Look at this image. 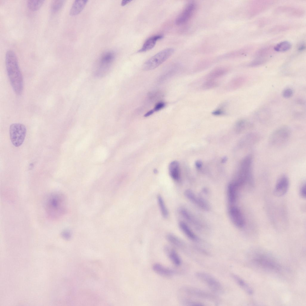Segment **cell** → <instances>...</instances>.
<instances>
[{
  "label": "cell",
  "instance_id": "1",
  "mask_svg": "<svg viewBox=\"0 0 306 306\" xmlns=\"http://www.w3.org/2000/svg\"><path fill=\"white\" fill-rule=\"evenodd\" d=\"M7 75L11 86L15 94L21 95L23 90V81L16 54L13 51H7L5 57Z\"/></svg>",
  "mask_w": 306,
  "mask_h": 306
},
{
  "label": "cell",
  "instance_id": "2",
  "mask_svg": "<svg viewBox=\"0 0 306 306\" xmlns=\"http://www.w3.org/2000/svg\"><path fill=\"white\" fill-rule=\"evenodd\" d=\"M66 202L64 195L61 193L54 192L49 195L44 204L47 216L53 220L60 218L65 212Z\"/></svg>",
  "mask_w": 306,
  "mask_h": 306
},
{
  "label": "cell",
  "instance_id": "3",
  "mask_svg": "<svg viewBox=\"0 0 306 306\" xmlns=\"http://www.w3.org/2000/svg\"><path fill=\"white\" fill-rule=\"evenodd\" d=\"M253 157L250 154L246 156L241 162L237 178L235 181L240 186L246 184L250 187L253 186Z\"/></svg>",
  "mask_w": 306,
  "mask_h": 306
},
{
  "label": "cell",
  "instance_id": "4",
  "mask_svg": "<svg viewBox=\"0 0 306 306\" xmlns=\"http://www.w3.org/2000/svg\"><path fill=\"white\" fill-rule=\"evenodd\" d=\"M251 255V262L257 267L269 271L279 270L278 263L269 254L258 251L253 252Z\"/></svg>",
  "mask_w": 306,
  "mask_h": 306
},
{
  "label": "cell",
  "instance_id": "5",
  "mask_svg": "<svg viewBox=\"0 0 306 306\" xmlns=\"http://www.w3.org/2000/svg\"><path fill=\"white\" fill-rule=\"evenodd\" d=\"M174 51L173 48H169L157 53L144 63L143 66V70L149 71L156 68L168 59Z\"/></svg>",
  "mask_w": 306,
  "mask_h": 306
},
{
  "label": "cell",
  "instance_id": "6",
  "mask_svg": "<svg viewBox=\"0 0 306 306\" xmlns=\"http://www.w3.org/2000/svg\"><path fill=\"white\" fill-rule=\"evenodd\" d=\"M115 57L114 53L112 51L105 53L101 57L94 71V75L102 77L107 74L111 68Z\"/></svg>",
  "mask_w": 306,
  "mask_h": 306
},
{
  "label": "cell",
  "instance_id": "7",
  "mask_svg": "<svg viewBox=\"0 0 306 306\" xmlns=\"http://www.w3.org/2000/svg\"><path fill=\"white\" fill-rule=\"evenodd\" d=\"M26 132V129L23 124L19 123L12 124L10 128V135L12 144L16 147L20 146L24 140Z\"/></svg>",
  "mask_w": 306,
  "mask_h": 306
},
{
  "label": "cell",
  "instance_id": "8",
  "mask_svg": "<svg viewBox=\"0 0 306 306\" xmlns=\"http://www.w3.org/2000/svg\"><path fill=\"white\" fill-rule=\"evenodd\" d=\"M291 133L290 129L288 127H280L271 134L269 138L270 143L274 146H279L284 144L290 138Z\"/></svg>",
  "mask_w": 306,
  "mask_h": 306
},
{
  "label": "cell",
  "instance_id": "9",
  "mask_svg": "<svg viewBox=\"0 0 306 306\" xmlns=\"http://www.w3.org/2000/svg\"><path fill=\"white\" fill-rule=\"evenodd\" d=\"M196 276L214 291L218 292L222 290L220 283L212 275L206 273L199 272L196 273Z\"/></svg>",
  "mask_w": 306,
  "mask_h": 306
},
{
  "label": "cell",
  "instance_id": "10",
  "mask_svg": "<svg viewBox=\"0 0 306 306\" xmlns=\"http://www.w3.org/2000/svg\"><path fill=\"white\" fill-rule=\"evenodd\" d=\"M196 7V5L194 2L191 1L188 3L176 18V24L180 25L187 22L194 13Z\"/></svg>",
  "mask_w": 306,
  "mask_h": 306
},
{
  "label": "cell",
  "instance_id": "11",
  "mask_svg": "<svg viewBox=\"0 0 306 306\" xmlns=\"http://www.w3.org/2000/svg\"><path fill=\"white\" fill-rule=\"evenodd\" d=\"M229 215L232 223L238 228L243 227L245 224V221L243 215L237 207H231L229 210Z\"/></svg>",
  "mask_w": 306,
  "mask_h": 306
},
{
  "label": "cell",
  "instance_id": "12",
  "mask_svg": "<svg viewBox=\"0 0 306 306\" xmlns=\"http://www.w3.org/2000/svg\"><path fill=\"white\" fill-rule=\"evenodd\" d=\"M289 186V180L285 175H283L279 179L274 190V195L277 197H281L287 192Z\"/></svg>",
  "mask_w": 306,
  "mask_h": 306
},
{
  "label": "cell",
  "instance_id": "13",
  "mask_svg": "<svg viewBox=\"0 0 306 306\" xmlns=\"http://www.w3.org/2000/svg\"><path fill=\"white\" fill-rule=\"evenodd\" d=\"M163 36L161 34L152 36L148 38L144 42L142 48L139 50L138 52H145L153 48L157 42L163 38Z\"/></svg>",
  "mask_w": 306,
  "mask_h": 306
},
{
  "label": "cell",
  "instance_id": "14",
  "mask_svg": "<svg viewBox=\"0 0 306 306\" xmlns=\"http://www.w3.org/2000/svg\"><path fill=\"white\" fill-rule=\"evenodd\" d=\"M152 269L155 273L163 276H171L175 273V271L173 270L158 263L154 264L152 266Z\"/></svg>",
  "mask_w": 306,
  "mask_h": 306
},
{
  "label": "cell",
  "instance_id": "15",
  "mask_svg": "<svg viewBox=\"0 0 306 306\" xmlns=\"http://www.w3.org/2000/svg\"><path fill=\"white\" fill-rule=\"evenodd\" d=\"M164 250L165 253L173 264L176 266H179L181 264V258L174 249L170 247L166 246L165 247Z\"/></svg>",
  "mask_w": 306,
  "mask_h": 306
},
{
  "label": "cell",
  "instance_id": "16",
  "mask_svg": "<svg viewBox=\"0 0 306 306\" xmlns=\"http://www.w3.org/2000/svg\"><path fill=\"white\" fill-rule=\"evenodd\" d=\"M169 172L171 177L173 179L178 180L180 178V169L179 164L176 161H174L169 164Z\"/></svg>",
  "mask_w": 306,
  "mask_h": 306
},
{
  "label": "cell",
  "instance_id": "17",
  "mask_svg": "<svg viewBox=\"0 0 306 306\" xmlns=\"http://www.w3.org/2000/svg\"><path fill=\"white\" fill-rule=\"evenodd\" d=\"M87 1L86 0L75 1L70 9V14L71 16H74L79 14L83 10Z\"/></svg>",
  "mask_w": 306,
  "mask_h": 306
},
{
  "label": "cell",
  "instance_id": "18",
  "mask_svg": "<svg viewBox=\"0 0 306 306\" xmlns=\"http://www.w3.org/2000/svg\"><path fill=\"white\" fill-rule=\"evenodd\" d=\"M238 187L233 182L230 183L227 188V195L229 203H234L236 200L237 190Z\"/></svg>",
  "mask_w": 306,
  "mask_h": 306
},
{
  "label": "cell",
  "instance_id": "19",
  "mask_svg": "<svg viewBox=\"0 0 306 306\" xmlns=\"http://www.w3.org/2000/svg\"><path fill=\"white\" fill-rule=\"evenodd\" d=\"M227 71V69L224 67L216 68L211 71L207 75L206 79L207 80H214L224 75Z\"/></svg>",
  "mask_w": 306,
  "mask_h": 306
},
{
  "label": "cell",
  "instance_id": "20",
  "mask_svg": "<svg viewBox=\"0 0 306 306\" xmlns=\"http://www.w3.org/2000/svg\"><path fill=\"white\" fill-rule=\"evenodd\" d=\"M179 227L185 235L190 239L197 241L198 238L188 225L184 222L181 221L179 223Z\"/></svg>",
  "mask_w": 306,
  "mask_h": 306
},
{
  "label": "cell",
  "instance_id": "21",
  "mask_svg": "<svg viewBox=\"0 0 306 306\" xmlns=\"http://www.w3.org/2000/svg\"><path fill=\"white\" fill-rule=\"evenodd\" d=\"M179 212L183 218L190 223L198 227L199 226L198 222L187 209L181 208L179 209Z\"/></svg>",
  "mask_w": 306,
  "mask_h": 306
},
{
  "label": "cell",
  "instance_id": "22",
  "mask_svg": "<svg viewBox=\"0 0 306 306\" xmlns=\"http://www.w3.org/2000/svg\"><path fill=\"white\" fill-rule=\"evenodd\" d=\"M256 116L259 120L265 121L268 120L271 116L270 109L267 108H262L259 109L256 113Z\"/></svg>",
  "mask_w": 306,
  "mask_h": 306
},
{
  "label": "cell",
  "instance_id": "23",
  "mask_svg": "<svg viewBox=\"0 0 306 306\" xmlns=\"http://www.w3.org/2000/svg\"><path fill=\"white\" fill-rule=\"evenodd\" d=\"M157 201L161 213L163 217L166 218L169 216V212L163 198L160 195L157 196Z\"/></svg>",
  "mask_w": 306,
  "mask_h": 306
},
{
  "label": "cell",
  "instance_id": "24",
  "mask_svg": "<svg viewBox=\"0 0 306 306\" xmlns=\"http://www.w3.org/2000/svg\"><path fill=\"white\" fill-rule=\"evenodd\" d=\"M252 126V123L245 119H241L238 120L236 125L237 131L240 132L247 129L250 128Z\"/></svg>",
  "mask_w": 306,
  "mask_h": 306
},
{
  "label": "cell",
  "instance_id": "25",
  "mask_svg": "<svg viewBox=\"0 0 306 306\" xmlns=\"http://www.w3.org/2000/svg\"><path fill=\"white\" fill-rule=\"evenodd\" d=\"M45 1L44 0H28L27 6L30 10L33 11H37L40 9Z\"/></svg>",
  "mask_w": 306,
  "mask_h": 306
},
{
  "label": "cell",
  "instance_id": "26",
  "mask_svg": "<svg viewBox=\"0 0 306 306\" xmlns=\"http://www.w3.org/2000/svg\"><path fill=\"white\" fill-rule=\"evenodd\" d=\"M232 277L238 284L244 289L248 294L251 295L253 293V291L252 289L244 281L235 275L233 274Z\"/></svg>",
  "mask_w": 306,
  "mask_h": 306
},
{
  "label": "cell",
  "instance_id": "27",
  "mask_svg": "<svg viewBox=\"0 0 306 306\" xmlns=\"http://www.w3.org/2000/svg\"><path fill=\"white\" fill-rule=\"evenodd\" d=\"M167 240L171 244L177 247H180L183 245L182 241L172 233H168L166 235Z\"/></svg>",
  "mask_w": 306,
  "mask_h": 306
},
{
  "label": "cell",
  "instance_id": "28",
  "mask_svg": "<svg viewBox=\"0 0 306 306\" xmlns=\"http://www.w3.org/2000/svg\"><path fill=\"white\" fill-rule=\"evenodd\" d=\"M65 1L54 0L52 1L51 5V10L53 13L59 12L62 7Z\"/></svg>",
  "mask_w": 306,
  "mask_h": 306
},
{
  "label": "cell",
  "instance_id": "29",
  "mask_svg": "<svg viewBox=\"0 0 306 306\" xmlns=\"http://www.w3.org/2000/svg\"><path fill=\"white\" fill-rule=\"evenodd\" d=\"M185 197L190 201L198 206L200 197H197L193 192L190 189H187L184 192Z\"/></svg>",
  "mask_w": 306,
  "mask_h": 306
},
{
  "label": "cell",
  "instance_id": "30",
  "mask_svg": "<svg viewBox=\"0 0 306 306\" xmlns=\"http://www.w3.org/2000/svg\"><path fill=\"white\" fill-rule=\"evenodd\" d=\"M291 45L289 42L287 41L281 42L277 44L273 48L274 50L277 51L284 52L289 50Z\"/></svg>",
  "mask_w": 306,
  "mask_h": 306
},
{
  "label": "cell",
  "instance_id": "31",
  "mask_svg": "<svg viewBox=\"0 0 306 306\" xmlns=\"http://www.w3.org/2000/svg\"><path fill=\"white\" fill-rule=\"evenodd\" d=\"M244 81L243 77H239L235 78L231 81L230 84V87L232 89H236L243 85Z\"/></svg>",
  "mask_w": 306,
  "mask_h": 306
},
{
  "label": "cell",
  "instance_id": "32",
  "mask_svg": "<svg viewBox=\"0 0 306 306\" xmlns=\"http://www.w3.org/2000/svg\"><path fill=\"white\" fill-rule=\"evenodd\" d=\"M218 83L215 80H207L202 85V88L205 89H209L215 87Z\"/></svg>",
  "mask_w": 306,
  "mask_h": 306
},
{
  "label": "cell",
  "instance_id": "33",
  "mask_svg": "<svg viewBox=\"0 0 306 306\" xmlns=\"http://www.w3.org/2000/svg\"><path fill=\"white\" fill-rule=\"evenodd\" d=\"M266 59L262 58H259L251 62L248 66L250 67H255L261 65L264 63Z\"/></svg>",
  "mask_w": 306,
  "mask_h": 306
},
{
  "label": "cell",
  "instance_id": "34",
  "mask_svg": "<svg viewBox=\"0 0 306 306\" xmlns=\"http://www.w3.org/2000/svg\"><path fill=\"white\" fill-rule=\"evenodd\" d=\"M293 93V91L291 88H287L283 91L282 95L285 98H289L292 96Z\"/></svg>",
  "mask_w": 306,
  "mask_h": 306
},
{
  "label": "cell",
  "instance_id": "35",
  "mask_svg": "<svg viewBox=\"0 0 306 306\" xmlns=\"http://www.w3.org/2000/svg\"><path fill=\"white\" fill-rule=\"evenodd\" d=\"M165 106L163 102H160L156 104L153 109L154 111H158L163 108Z\"/></svg>",
  "mask_w": 306,
  "mask_h": 306
},
{
  "label": "cell",
  "instance_id": "36",
  "mask_svg": "<svg viewBox=\"0 0 306 306\" xmlns=\"http://www.w3.org/2000/svg\"><path fill=\"white\" fill-rule=\"evenodd\" d=\"M306 185L303 184L300 190V194L301 196L303 198H305L306 196Z\"/></svg>",
  "mask_w": 306,
  "mask_h": 306
},
{
  "label": "cell",
  "instance_id": "37",
  "mask_svg": "<svg viewBox=\"0 0 306 306\" xmlns=\"http://www.w3.org/2000/svg\"><path fill=\"white\" fill-rule=\"evenodd\" d=\"M62 235L65 238H69L70 237L71 235L70 232L68 230L64 231L62 232Z\"/></svg>",
  "mask_w": 306,
  "mask_h": 306
},
{
  "label": "cell",
  "instance_id": "38",
  "mask_svg": "<svg viewBox=\"0 0 306 306\" xmlns=\"http://www.w3.org/2000/svg\"><path fill=\"white\" fill-rule=\"evenodd\" d=\"M223 113V111L220 109L216 110L214 111L212 113V114L216 116L221 115Z\"/></svg>",
  "mask_w": 306,
  "mask_h": 306
},
{
  "label": "cell",
  "instance_id": "39",
  "mask_svg": "<svg viewBox=\"0 0 306 306\" xmlns=\"http://www.w3.org/2000/svg\"><path fill=\"white\" fill-rule=\"evenodd\" d=\"M202 163L201 160H198L195 163V165L198 169H200L202 167Z\"/></svg>",
  "mask_w": 306,
  "mask_h": 306
},
{
  "label": "cell",
  "instance_id": "40",
  "mask_svg": "<svg viewBox=\"0 0 306 306\" xmlns=\"http://www.w3.org/2000/svg\"><path fill=\"white\" fill-rule=\"evenodd\" d=\"M131 1L130 0H123L121 3V5L122 6H124L126 4Z\"/></svg>",
  "mask_w": 306,
  "mask_h": 306
},
{
  "label": "cell",
  "instance_id": "41",
  "mask_svg": "<svg viewBox=\"0 0 306 306\" xmlns=\"http://www.w3.org/2000/svg\"><path fill=\"white\" fill-rule=\"evenodd\" d=\"M154 111L153 110H152L149 111L147 113H146L144 115V116L145 117H147L149 116L150 115L152 114L154 112Z\"/></svg>",
  "mask_w": 306,
  "mask_h": 306
},
{
  "label": "cell",
  "instance_id": "42",
  "mask_svg": "<svg viewBox=\"0 0 306 306\" xmlns=\"http://www.w3.org/2000/svg\"><path fill=\"white\" fill-rule=\"evenodd\" d=\"M305 48V45L304 44H302L300 45L299 47V50L300 51L303 50Z\"/></svg>",
  "mask_w": 306,
  "mask_h": 306
},
{
  "label": "cell",
  "instance_id": "43",
  "mask_svg": "<svg viewBox=\"0 0 306 306\" xmlns=\"http://www.w3.org/2000/svg\"><path fill=\"white\" fill-rule=\"evenodd\" d=\"M227 160V158L226 157H224L221 160V162L222 163H224Z\"/></svg>",
  "mask_w": 306,
  "mask_h": 306
}]
</instances>
